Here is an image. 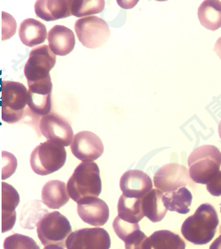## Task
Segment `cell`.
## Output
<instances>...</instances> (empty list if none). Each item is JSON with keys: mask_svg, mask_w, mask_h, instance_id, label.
I'll list each match as a JSON object with an SVG mask.
<instances>
[{"mask_svg": "<svg viewBox=\"0 0 221 249\" xmlns=\"http://www.w3.org/2000/svg\"><path fill=\"white\" fill-rule=\"evenodd\" d=\"M219 217L214 207L208 203L201 205L194 214L188 217L182 226V234L194 245H206L214 237Z\"/></svg>", "mask_w": 221, "mask_h": 249, "instance_id": "cell-1", "label": "cell"}, {"mask_svg": "<svg viewBox=\"0 0 221 249\" xmlns=\"http://www.w3.org/2000/svg\"><path fill=\"white\" fill-rule=\"evenodd\" d=\"M69 196L75 202L98 198L102 192L100 170L94 162L80 163L67 183Z\"/></svg>", "mask_w": 221, "mask_h": 249, "instance_id": "cell-2", "label": "cell"}, {"mask_svg": "<svg viewBox=\"0 0 221 249\" xmlns=\"http://www.w3.org/2000/svg\"><path fill=\"white\" fill-rule=\"evenodd\" d=\"M188 164L192 180L200 184H208L219 173L221 153L214 145H202L189 155Z\"/></svg>", "mask_w": 221, "mask_h": 249, "instance_id": "cell-3", "label": "cell"}, {"mask_svg": "<svg viewBox=\"0 0 221 249\" xmlns=\"http://www.w3.org/2000/svg\"><path fill=\"white\" fill-rule=\"evenodd\" d=\"M28 90L18 82H1V115L9 124L19 122L28 106Z\"/></svg>", "mask_w": 221, "mask_h": 249, "instance_id": "cell-4", "label": "cell"}, {"mask_svg": "<svg viewBox=\"0 0 221 249\" xmlns=\"http://www.w3.org/2000/svg\"><path fill=\"white\" fill-rule=\"evenodd\" d=\"M66 160L65 146L47 141L34 149L30 156V165L36 174L47 176L64 167Z\"/></svg>", "mask_w": 221, "mask_h": 249, "instance_id": "cell-5", "label": "cell"}, {"mask_svg": "<svg viewBox=\"0 0 221 249\" xmlns=\"http://www.w3.org/2000/svg\"><path fill=\"white\" fill-rule=\"evenodd\" d=\"M37 236L41 244L59 245L65 247L67 239L71 233V226L68 220L58 211L48 213L37 225Z\"/></svg>", "mask_w": 221, "mask_h": 249, "instance_id": "cell-6", "label": "cell"}, {"mask_svg": "<svg viewBox=\"0 0 221 249\" xmlns=\"http://www.w3.org/2000/svg\"><path fill=\"white\" fill-rule=\"evenodd\" d=\"M56 54L49 45L34 48L24 68V74L28 84L51 79L50 71L56 65Z\"/></svg>", "mask_w": 221, "mask_h": 249, "instance_id": "cell-7", "label": "cell"}, {"mask_svg": "<svg viewBox=\"0 0 221 249\" xmlns=\"http://www.w3.org/2000/svg\"><path fill=\"white\" fill-rule=\"evenodd\" d=\"M75 30L79 41L88 49L101 47L110 38V26L101 18L97 16L78 19L75 23Z\"/></svg>", "mask_w": 221, "mask_h": 249, "instance_id": "cell-8", "label": "cell"}, {"mask_svg": "<svg viewBox=\"0 0 221 249\" xmlns=\"http://www.w3.org/2000/svg\"><path fill=\"white\" fill-rule=\"evenodd\" d=\"M110 236L102 228H85L69 235L67 249H110Z\"/></svg>", "mask_w": 221, "mask_h": 249, "instance_id": "cell-9", "label": "cell"}, {"mask_svg": "<svg viewBox=\"0 0 221 249\" xmlns=\"http://www.w3.org/2000/svg\"><path fill=\"white\" fill-rule=\"evenodd\" d=\"M189 172L179 163H170L159 168L154 175V186L163 193L176 191L189 182Z\"/></svg>", "mask_w": 221, "mask_h": 249, "instance_id": "cell-10", "label": "cell"}, {"mask_svg": "<svg viewBox=\"0 0 221 249\" xmlns=\"http://www.w3.org/2000/svg\"><path fill=\"white\" fill-rule=\"evenodd\" d=\"M40 130L48 141L68 147L73 141V129L68 122L55 113L42 117L40 121Z\"/></svg>", "mask_w": 221, "mask_h": 249, "instance_id": "cell-11", "label": "cell"}, {"mask_svg": "<svg viewBox=\"0 0 221 249\" xmlns=\"http://www.w3.org/2000/svg\"><path fill=\"white\" fill-rule=\"evenodd\" d=\"M71 151L78 160L84 163H90L99 159L103 154L104 145L95 133L81 131L74 136Z\"/></svg>", "mask_w": 221, "mask_h": 249, "instance_id": "cell-12", "label": "cell"}, {"mask_svg": "<svg viewBox=\"0 0 221 249\" xmlns=\"http://www.w3.org/2000/svg\"><path fill=\"white\" fill-rule=\"evenodd\" d=\"M28 107L39 116L50 114L52 108V83L51 79L28 84Z\"/></svg>", "mask_w": 221, "mask_h": 249, "instance_id": "cell-13", "label": "cell"}, {"mask_svg": "<svg viewBox=\"0 0 221 249\" xmlns=\"http://www.w3.org/2000/svg\"><path fill=\"white\" fill-rule=\"evenodd\" d=\"M120 190L128 198H143L153 190L149 176L140 170H129L120 177Z\"/></svg>", "mask_w": 221, "mask_h": 249, "instance_id": "cell-14", "label": "cell"}, {"mask_svg": "<svg viewBox=\"0 0 221 249\" xmlns=\"http://www.w3.org/2000/svg\"><path fill=\"white\" fill-rule=\"evenodd\" d=\"M77 212L85 223L93 226H104L110 217V209L103 200L87 198L77 202Z\"/></svg>", "mask_w": 221, "mask_h": 249, "instance_id": "cell-15", "label": "cell"}, {"mask_svg": "<svg viewBox=\"0 0 221 249\" xmlns=\"http://www.w3.org/2000/svg\"><path fill=\"white\" fill-rule=\"evenodd\" d=\"M2 232L12 230L16 221L15 209L20 202V196L15 187L2 182Z\"/></svg>", "mask_w": 221, "mask_h": 249, "instance_id": "cell-16", "label": "cell"}, {"mask_svg": "<svg viewBox=\"0 0 221 249\" xmlns=\"http://www.w3.org/2000/svg\"><path fill=\"white\" fill-rule=\"evenodd\" d=\"M48 41L54 53L58 56H66L75 48V35L68 27L56 25L48 33Z\"/></svg>", "mask_w": 221, "mask_h": 249, "instance_id": "cell-17", "label": "cell"}, {"mask_svg": "<svg viewBox=\"0 0 221 249\" xmlns=\"http://www.w3.org/2000/svg\"><path fill=\"white\" fill-rule=\"evenodd\" d=\"M35 13L41 19L51 22L71 16V1L38 0L35 3Z\"/></svg>", "mask_w": 221, "mask_h": 249, "instance_id": "cell-18", "label": "cell"}, {"mask_svg": "<svg viewBox=\"0 0 221 249\" xmlns=\"http://www.w3.org/2000/svg\"><path fill=\"white\" fill-rule=\"evenodd\" d=\"M41 198L45 206L57 210L67 204L70 196L65 183L60 180H51L44 185Z\"/></svg>", "mask_w": 221, "mask_h": 249, "instance_id": "cell-19", "label": "cell"}, {"mask_svg": "<svg viewBox=\"0 0 221 249\" xmlns=\"http://www.w3.org/2000/svg\"><path fill=\"white\" fill-rule=\"evenodd\" d=\"M20 40L28 47H34L45 42L47 37L46 26L34 18H27L20 24Z\"/></svg>", "mask_w": 221, "mask_h": 249, "instance_id": "cell-20", "label": "cell"}, {"mask_svg": "<svg viewBox=\"0 0 221 249\" xmlns=\"http://www.w3.org/2000/svg\"><path fill=\"white\" fill-rule=\"evenodd\" d=\"M193 196L187 187H181L176 191L165 193L163 196V205L168 211H174L181 214H187L189 212Z\"/></svg>", "mask_w": 221, "mask_h": 249, "instance_id": "cell-21", "label": "cell"}, {"mask_svg": "<svg viewBox=\"0 0 221 249\" xmlns=\"http://www.w3.org/2000/svg\"><path fill=\"white\" fill-rule=\"evenodd\" d=\"M198 19L207 30H218L221 27V2L217 0H206L200 5L198 11Z\"/></svg>", "mask_w": 221, "mask_h": 249, "instance_id": "cell-22", "label": "cell"}, {"mask_svg": "<svg viewBox=\"0 0 221 249\" xmlns=\"http://www.w3.org/2000/svg\"><path fill=\"white\" fill-rule=\"evenodd\" d=\"M163 194L154 189L142 198V207L144 213L153 222H159L164 218L168 210L163 202Z\"/></svg>", "mask_w": 221, "mask_h": 249, "instance_id": "cell-23", "label": "cell"}, {"mask_svg": "<svg viewBox=\"0 0 221 249\" xmlns=\"http://www.w3.org/2000/svg\"><path fill=\"white\" fill-rule=\"evenodd\" d=\"M118 212L120 219L129 223H138L145 217L142 207V198H128L124 195L120 196L118 201Z\"/></svg>", "mask_w": 221, "mask_h": 249, "instance_id": "cell-24", "label": "cell"}, {"mask_svg": "<svg viewBox=\"0 0 221 249\" xmlns=\"http://www.w3.org/2000/svg\"><path fill=\"white\" fill-rule=\"evenodd\" d=\"M147 249H186V244L171 231L159 230L148 237Z\"/></svg>", "mask_w": 221, "mask_h": 249, "instance_id": "cell-25", "label": "cell"}, {"mask_svg": "<svg viewBox=\"0 0 221 249\" xmlns=\"http://www.w3.org/2000/svg\"><path fill=\"white\" fill-rule=\"evenodd\" d=\"M41 202L35 200L24 206L20 218V224L22 228L28 230L34 229L44 215L49 213L47 210L42 207Z\"/></svg>", "mask_w": 221, "mask_h": 249, "instance_id": "cell-26", "label": "cell"}, {"mask_svg": "<svg viewBox=\"0 0 221 249\" xmlns=\"http://www.w3.org/2000/svg\"><path fill=\"white\" fill-rule=\"evenodd\" d=\"M104 7V0L71 1V15L78 18L101 13L103 11Z\"/></svg>", "mask_w": 221, "mask_h": 249, "instance_id": "cell-27", "label": "cell"}, {"mask_svg": "<svg viewBox=\"0 0 221 249\" xmlns=\"http://www.w3.org/2000/svg\"><path fill=\"white\" fill-rule=\"evenodd\" d=\"M3 249H40V247L30 236L15 233L5 239Z\"/></svg>", "mask_w": 221, "mask_h": 249, "instance_id": "cell-28", "label": "cell"}, {"mask_svg": "<svg viewBox=\"0 0 221 249\" xmlns=\"http://www.w3.org/2000/svg\"><path fill=\"white\" fill-rule=\"evenodd\" d=\"M148 237L139 230H135L125 237L123 241L125 249H147Z\"/></svg>", "mask_w": 221, "mask_h": 249, "instance_id": "cell-29", "label": "cell"}, {"mask_svg": "<svg viewBox=\"0 0 221 249\" xmlns=\"http://www.w3.org/2000/svg\"><path fill=\"white\" fill-rule=\"evenodd\" d=\"M17 168V160L13 154L2 151L1 153V172L2 179L11 177Z\"/></svg>", "mask_w": 221, "mask_h": 249, "instance_id": "cell-30", "label": "cell"}, {"mask_svg": "<svg viewBox=\"0 0 221 249\" xmlns=\"http://www.w3.org/2000/svg\"><path fill=\"white\" fill-rule=\"evenodd\" d=\"M113 228H114V232L116 233L117 236L123 241L128 235L130 234L133 231L139 230L140 226L138 225V223H129L127 221H123L122 219H120L119 216H118L113 222Z\"/></svg>", "mask_w": 221, "mask_h": 249, "instance_id": "cell-31", "label": "cell"}, {"mask_svg": "<svg viewBox=\"0 0 221 249\" xmlns=\"http://www.w3.org/2000/svg\"><path fill=\"white\" fill-rule=\"evenodd\" d=\"M1 26H2L1 38H2V41H5L7 39L11 38L15 35L16 29L11 28V27H17V24L15 22V18L11 15L5 13V12H2Z\"/></svg>", "mask_w": 221, "mask_h": 249, "instance_id": "cell-32", "label": "cell"}, {"mask_svg": "<svg viewBox=\"0 0 221 249\" xmlns=\"http://www.w3.org/2000/svg\"><path fill=\"white\" fill-rule=\"evenodd\" d=\"M207 190L213 196L219 197L221 196V171L215 176L210 183L207 184Z\"/></svg>", "mask_w": 221, "mask_h": 249, "instance_id": "cell-33", "label": "cell"}, {"mask_svg": "<svg viewBox=\"0 0 221 249\" xmlns=\"http://www.w3.org/2000/svg\"><path fill=\"white\" fill-rule=\"evenodd\" d=\"M214 52L221 60V37L217 39V42L215 44Z\"/></svg>", "mask_w": 221, "mask_h": 249, "instance_id": "cell-34", "label": "cell"}, {"mask_svg": "<svg viewBox=\"0 0 221 249\" xmlns=\"http://www.w3.org/2000/svg\"><path fill=\"white\" fill-rule=\"evenodd\" d=\"M209 249H221V235L211 245Z\"/></svg>", "mask_w": 221, "mask_h": 249, "instance_id": "cell-35", "label": "cell"}, {"mask_svg": "<svg viewBox=\"0 0 221 249\" xmlns=\"http://www.w3.org/2000/svg\"><path fill=\"white\" fill-rule=\"evenodd\" d=\"M44 249H65V248L59 246V245H49L46 246Z\"/></svg>", "mask_w": 221, "mask_h": 249, "instance_id": "cell-36", "label": "cell"}, {"mask_svg": "<svg viewBox=\"0 0 221 249\" xmlns=\"http://www.w3.org/2000/svg\"><path fill=\"white\" fill-rule=\"evenodd\" d=\"M218 132H219V135L221 138V123H220L219 126H218Z\"/></svg>", "mask_w": 221, "mask_h": 249, "instance_id": "cell-37", "label": "cell"}, {"mask_svg": "<svg viewBox=\"0 0 221 249\" xmlns=\"http://www.w3.org/2000/svg\"></svg>", "mask_w": 221, "mask_h": 249, "instance_id": "cell-38", "label": "cell"}, {"mask_svg": "<svg viewBox=\"0 0 221 249\" xmlns=\"http://www.w3.org/2000/svg\"></svg>", "mask_w": 221, "mask_h": 249, "instance_id": "cell-39", "label": "cell"}]
</instances>
